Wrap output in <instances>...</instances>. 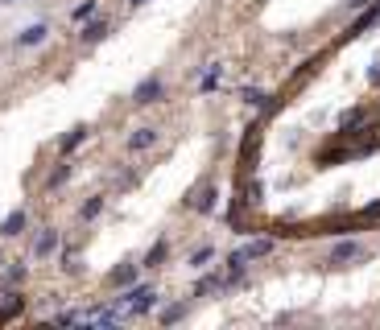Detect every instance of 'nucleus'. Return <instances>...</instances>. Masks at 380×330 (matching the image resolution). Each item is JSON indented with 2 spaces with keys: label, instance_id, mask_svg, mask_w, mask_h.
<instances>
[{
  "label": "nucleus",
  "instance_id": "f257e3e1",
  "mask_svg": "<svg viewBox=\"0 0 380 330\" xmlns=\"http://www.w3.org/2000/svg\"><path fill=\"white\" fill-rule=\"evenodd\" d=\"M368 256V248H364V240H356V236H343L331 252H327V265H335V269H348V265H356V260H364Z\"/></svg>",
  "mask_w": 380,
  "mask_h": 330
},
{
  "label": "nucleus",
  "instance_id": "f03ea898",
  "mask_svg": "<svg viewBox=\"0 0 380 330\" xmlns=\"http://www.w3.org/2000/svg\"><path fill=\"white\" fill-rule=\"evenodd\" d=\"M161 95H166V79L153 74V79H145V83L132 91V103H137V107H149V103H157Z\"/></svg>",
  "mask_w": 380,
  "mask_h": 330
},
{
  "label": "nucleus",
  "instance_id": "7ed1b4c3",
  "mask_svg": "<svg viewBox=\"0 0 380 330\" xmlns=\"http://www.w3.org/2000/svg\"><path fill=\"white\" fill-rule=\"evenodd\" d=\"M112 25H116V21H112V17L103 12V17H95V21H91V25H87V29L79 33V41H83V45H95V41H103V37L112 33Z\"/></svg>",
  "mask_w": 380,
  "mask_h": 330
},
{
  "label": "nucleus",
  "instance_id": "20e7f679",
  "mask_svg": "<svg viewBox=\"0 0 380 330\" xmlns=\"http://www.w3.org/2000/svg\"><path fill=\"white\" fill-rule=\"evenodd\" d=\"M54 252H58V231H54V227H41V231L33 236V256H37V260H50Z\"/></svg>",
  "mask_w": 380,
  "mask_h": 330
},
{
  "label": "nucleus",
  "instance_id": "39448f33",
  "mask_svg": "<svg viewBox=\"0 0 380 330\" xmlns=\"http://www.w3.org/2000/svg\"><path fill=\"white\" fill-rule=\"evenodd\" d=\"M137 277H141V265H124V269H116L103 285H108V289H120V285H132Z\"/></svg>",
  "mask_w": 380,
  "mask_h": 330
},
{
  "label": "nucleus",
  "instance_id": "423d86ee",
  "mask_svg": "<svg viewBox=\"0 0 380 330\" xmlns=\"http://www.w3.org/2000/svg\"><path fill=\"white\" fill-rule=\"evenodd\" d=\"M46 33H50V25H46V21H37V25H29V29H21V37H17V45H41V41H46Z\"/></svg>",
  "mask_w": 380,
  "mask_h": 330
},
{
  "label": "nucleus",
  "instance_id": "0eeeda50",
  "mask_svg": "<svg viewBox=\"0 0 380 330\" xmlns=\"http://www.w3.org/2000/svg\"><path fill=\"white\" fill-rule=\"evenodd\" d=\"M153 141H157V128H137V132L128 136V149H132V153H145Z\"/></svg>",
  "mask_w": 380,
  "mask_h": 330
},
{
  "label": "nucleus",
  "instance_id": "6e6552de",
  "mask_svg": "<svg viewBox=\"0 0 380 330\" xmlns=\"http://www.w3.org/2000/svg\"><path fill=\"white\" fill-rule=\"evenodd\" d=\"M25 223H29V215H25V211H12V215L4 219L0 236H4V240H12V236H21V227H25Z\"/></svg>",
  "mask_w": 380,
  "mask_h": 330
},
{
  "label": "nucleus",
  "instance_id": "1a4fd4ad",
  "mask_svg": "<svg viewBox=\"0 0 380 330\" xmlns=\"http://www.w3.org/2000/svg\"><path fill=\"white\" fill-rule=\"evenodd\" d=\"M240 252H244V256H248V265H252V260H261V256H269V252H273V240H252V244H244Z\"/></svg>",
  "mask_w": 380,
  "mask_h": 330
},
{
  "label": "nucleus",
  "instance_id": "9d476101",
  "mask_svg": "<svg viewBox=\"0 0 380 330\" xmlns=\"http://www.w3.org/2000/svg\"><path fill=\"white\" fill-rule=\"evenodd\" d=\"M211 256H215V248H211V244H203V248H194V252H190V265H194V269H203Z\"/></svg>",
  "mask_w": 380,
  "mask_h": 330
}]
</instances>
